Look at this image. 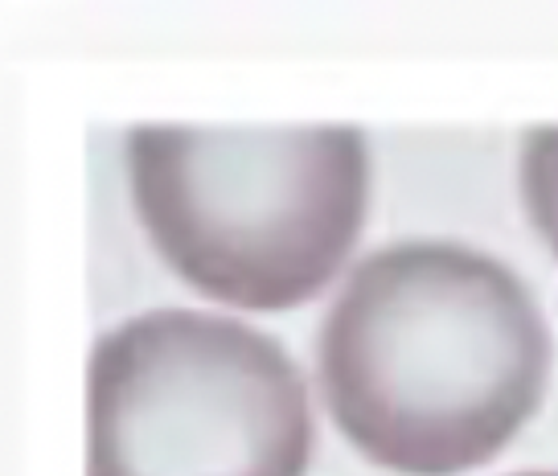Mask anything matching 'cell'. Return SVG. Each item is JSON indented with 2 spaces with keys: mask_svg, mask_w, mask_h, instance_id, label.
Segmentation results:
<instances>
[{
  "mask_svg": "<svg viewBox=\"0 0 558 476\" xmlns=\"http://www.w3.org/2000/svg\"><path fill=\"white\" fill-rule=\"evenodd\" d=\"M313 443L304 374L243 320L157 308L90 353L87 476H304Z\"/></svg>",
  "mask_w": 558,
  "mask_h": 476,
  "instance_id": "3",
  "label": "cell"
},
{
  "mask_svg": "<svg viewBox=\"0 0 558 476\" xmlns=\"http://www.w3.org/2000/svg\"><path fill=\"white\" fill-rule=\"evenodd\" d=\"M316 366L357 452L402 476H456L538 411L550 333L506 264L418 239L353 267L320 325Z\"/></svg>",
  "mask_w": 558,
  "mask_h": 476,
  "instance_id": "1",
  "label": "cell"
},
{
  "mask_svg": "<svg viewBox=\"0 0 558 476\" xmlns=\"http://www.w3.org/2000/svg\"><path fill=\"white\" fill-rule=\"evenodd\" d=\"M128 173L140 222L177 276L255 313L313 301L369 206L366 136L349 124H140Z\"/></svg>",
  "mask_w": 558,
  "mask_h": 476,
  "instance_id": "2",
  "label": "cell"
},
{
  "mask_svg": "<svg viewBox=\"0 0 558 476\" xmlns=\"http://www.w3.org/2000/svg\"><path fill=\"white\" fill-rule=\"evenodd\" d=\"M518 476H558V473H518Z\"/></svg>",
  "mask_w": 558,
  "mask_h": 476,
  "instance_id": "5",
  "label": "cell"
},
{
  "mask_svg": "<svg viewBox=\"0 0 558 476\" xmlns=\"http://www.w3.org/2000/svg\"><path fill=\"white\" fill-rule=\"evenodd\" d=\"M522 197L542 239L558 255V124L530 127L522 141Z\"/></svg>",
  "mask_w": 558,
  "mask_h": 476,
  "instance_id": "4",
  "label": "cell"
}]
</instances>
